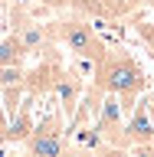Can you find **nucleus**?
I'll use <instances>...</instances> for the list:
<instances>
[{
    "label": "nucleus",
    "instance_id": "obj_2",
    "mask_svg": "<svg viewBox=\"0 0 154 157\" xmlns=\"http://www.w3.org/2000/svg\"><path fill=\"white\" fill-rule=\"evenodd\" d=\"M53 36H56L72 56L85 59V62H98L102 52H105V43L98 39V33L92 29V23H89V20H79V17H69V20L53 23Z\"/></svg>",
    "mask_w": 154,
    "mask_h": 157
},
{
    "label": "nucleus",
    "instance_id": "obj_5",
    "mask_svg": "<svg viewBox=\"0 0 154 157\" xmlns=\"http://www.w3.org/2000/svg\"><path fill=\"white\" fill-rule=\"evenodd\" d=\"M151 128H154V115L148 108V98L131 105V118L121 128V147H148L151 141Z\"/></svg>",
    "mask_w": 154,
    "mask_h": 157
},
{
    "label": "nucleus",
    "instance_id": "obj_10",
    "mask_svg": "<svg viewBox=\"0 0 154 157\" xmlns=\"http://www.w3.org/2000/svg\"><path fill=\"white\" fill-rule=\"evenodd\" d=\"M3 141H7V121L0 118V144H3Z\"/></svg>",
    "mask_w": 154,
    "mask_h": 157
},
{
    "label": "nucleus",
    "instance_id": "obj_7",
    "mask_svg": "<svg viewBox=\"0 0 154 157\" xmlns=\"http://www.w3.org/2000/svg\"><path fill=\"white\" fill-rule=\"evenodd\" d=\"M13 36L20 39V46L26 49V56H30V52H43V49L49 46V36H53V33H49L46 26H39V23H26V26H17Z\"/></svg>",
    "mask_w": 154,
    "mask_h": 157
},
{
    "label": "nucleus",
    "instance_id": "obj_9",
    "mask_svg": "<svg viewBox=\"0 0 154 157\" xmlns=\"http://www.w3.org/2000/svg\"><path fill=\"white\" fill-rule=\"evenodd\" d=\"M23 59H26V49L20 46V39L13 33L0 39V66H20Z\"/></svg>",
    "mask_w": 154,
    "mask_h": 157
},
{
    "label": "nucleus",
    "instance_id": "obj_11",
    "mask_svg": "<svg viewBox=\"0 0 154 157\" xmlns=\"http://www.w3.org/2000/svg\"><path fill=\"white\" fill-rule=\"evenodd\" d=\"M148 147H151V151H154V128H151V141H148Z\"/></svg>",
    "mask_w": 154,
    "mask_h": 157
},
{
    "label": "nucleus",
    "instance_id": "obj_6",
    "mask_svg": "<svg viewBox=\"0 0 154 157\" xmlns=\"http://www.w3.org/2000/svg\"><path fill=\"white\" fill-rule=\"evenodd\" d=\"M26 88V72H23V62L20 66H0V92L7 98V115H13L20 105V95Z\"/></svg>",
    "mask_w": 154,
    "mask_h": 157
},
{
    "label": "nucleus",
    "instance_id": "obj_1",
    "mask_svg": "<svg viewBox=\"0 0 154 157\" xmlns=\"http://www.w3.org/2000/svg\"><path fill=\"white\" fill-rule=\"evenodd\" d=\"M95 66V88L108 92V95H118L121 108H131L135 98L148 88V78H144V69L138 66L135 56H128L121 49H105Z\"/></svg>",
    "mask_w": 154,
    "mask_h": 157
},
{
    "label": "nucleus",
    "instance_id": "obj_3",
    "mask_svg": "<svg viewBox=\"0 0 154 157\" xmlns=\"http://www.w3.org/2000/svg\"><path fill=\"white\" fill-rule=\"evenodd\" d=\"M20 144H23L26 154H36V157H56V154H69V151H72L66 131H62V118L59 115L43 118Z\"/></svg>",
    "mask_w": 154,
    "mask_h": 157
},
{
    "label": "nucleus",
    "instance_id": "obj_4",
    "mask_svg": "<svg viewBox=\"0 0 154 157\" xmlns=\"http://www.w3.org/2000/svg\"><path fill=\"white\" fill-rule=\"evenodd\" d=\"M92 128L108 141L112 151L121 147V128H125V121H121V101H118V95H108V92H105V98H102V105H98V115H95V124H92Z\"/></svg>",
    "mask_w": 154,
    "mask_h": 157
},
{
    "label": "nucleus",
    "instance_id": "obj_8",
    "mask_svg": "<svg viewBox=\"0 0 154 157\" xmlns=\"http://www.w3.org/2000/svg\"><path fill=\"white\" fill-rule=\"evenodd\" d=\"M53 88H56L59 98H62V108L72 115V111H76V105H79V78L72 75V72H59Z\"/></svg>",
    "mask_w": 154,
    "mask_h": 157
}]
</instances>
